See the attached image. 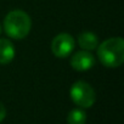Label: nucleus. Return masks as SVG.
Wrapping results in <instances>:
<instances>
[{
	"mask_svg": "<svg viewBox=\"0 0 124 124\" xmlns=\"http://www.w3.org/2000/svg\"><path fill=\"white\" fill-rule=\"evenodd\" d=\"M97 56L103 66L108 68L119 67L124 61V40L119 37L105 40L97 46Z\"/></svg>",
	"mask_w": 124,
	"mask_h": 124,
	"instance_id": "1",
	"label": "nucleus"
},
{
	"mask_svg": "<svg viewBox=\"0 0 124 124\" xmlns=\"http://www.w3.org/2000/svg\"><path fill=\"white\" fill-rule=\"evenodd\" d=\"M31 18L22 10H14L9 12L4 20V29L10 38L23 39L31 31Z\"/></svg>",
	"mask_w": 124,
	"mask_h": 124,
	"instance_id": "2",
	"label": "nucleus"
},
{
	"mask_svg": "<svg viewBox=\"0 0 124 124\" xmlns=\"http://www.w3.org/2000/svg\"><path fill=\"white\" fill-rule=\"evenodd\" d=\"M0 33H1V26H0Z\"/></svg>",
	"mask_w": 124,
	"mask_h": 124,
	"instance_id": "10",
	"label": "nucleus"
},
{
	"mask_svg": "<svg viewBox=\"0 0 124 124\" xmlns=\"http://www.w3.org/2000/svg\"><path fill=\"white\" fill-rule=\"evenodd\" d=\"M67 123L68 124H85L86 123V113L82 108H74L68 113Z\"/></svg>",
	"mask_w": 124,
	"mask_h": 124,
	"instance_id": "8",
	"label": "nucleus"
},
{
	"mask_svg": "<svg viewBox=\"0 0 124 124\" xmlns=\"http://www.w3.org/2000/svg\"><path fill=\"white\" fill-rule=\"evenodd\" d=\"M74 49V38L71 34L61 33L56 35L51 44V50L54 55L58 58L67 57Z\"/></svg>",
	"mask_w": 124,
	"mask_h": 124,
	"instance_id": "4",
	"label": "nucleus"
},
{
	"mask_svg": "<svg viewBox=\"0 0 124 124\" xmlns=\"http://www.w3.org/2000/svg\"><path fill=\"white\" fill-rule=\"evenodd\" d=\"M71 99L72 101L83 108H89L95 103L96 95L93 86L83 80L76 82L71 88Z\"/></svg>",
	"mask_w": 124,
	"mask_h": 124,
	"instance_id": "3",
	"label": "nucleus"
},
{
	"mask_svg": "<svg viewBox=\"0 0 124 124\" xmlns=\"http://www.w3.org/2000/svg\"><path fill=\"white\" fill-rule=\"evenodd\" d=\"M15 57V47L8 39H0V63L6 65Z\"/></svg>",
	"mask_w": 124,
	"mask_h": 124,
	"instance_id": "6",
	"label": "nucleus"
},
{
	"mask_svg": "<svg viewBox=\"0 0 124 124\" xmlns=\"http://www.w3.org/2000/svg\"><path fill=\"white\" fill-rule=\"evenodd\" d=\"M5 117H6V108L1 102H0V123L5 119Z\"/></svg>",
	"mask_w": 124,
	"mask_h": 124,
	"instance_id": "9",
	"label": "nucleus"
},
{
	"mask_svg": "<svg viewBox=\"0 0 124 124\" xmlns=\"http://www.w3.org/2000/svg\"><path fill=\"white\" fill-rule=\"evenodd\" d=\"M71 65L76 71L84 72L89 71L95 65V57L86 50H82L76 52L71 58Z\"/></svg>",
	"mask_w": 124,
	"mask_h": 124,
	"instance_id": "5",
	"label": "nucleus"
},
{
	"mask_svg": "<svg viewBox=\"0 0 124 124\" xmlns=\"http://www.w3.org/2000/svg\"><path fill=\"white\" fill-rule=\"evenodd\" d=\"M78 43H79L80 47L83 50H86V51L94 50L99 45L97 37L94 33H91V32H84V33H82L78 37Z\"/></svg>",
	"mask_w": 124,
	"mask_h": 124,
	"instance_id": "7",
	"label": "nucleus"
}]
</instances>
